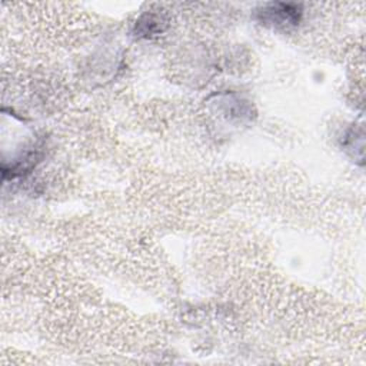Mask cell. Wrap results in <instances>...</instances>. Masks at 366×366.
Instances as JSON below:
<instances>
[{
    "label": "cell",
    "instance_id": "2",
    "mask_svg": "<svg viewBox=\"0 0 366 366\" xmlns=\"http://www.w3.org/2000/svg\"><path fill=\"white\" fill-rule=\"evenodd\" d=\"M143 17L150 24H146V23L137 20L136 21V31L139 33V36H146L147 37V36H152L156 31H162V23H164V21L160 16H156V14L150 13V14H143Z\"/></svg>",
    "mask_w": 366,
    "mask_h": 366
},
{
    "label": "cell",
    "instance_id": "1",
    "mask_svg": "<svg viewBox=\"0 0 366 366\" xmlns=\"http://www.w3.org/2000/svg\"><path fill=\"white\" fill-rule=\"evenodd\" d=\"M302 14V6L293 3H269L256 10V17L262 24L282 30L296 27Z\"/></svg>",
    "mask_w": 366,
    "mask_h": 366
}]
</instances>
